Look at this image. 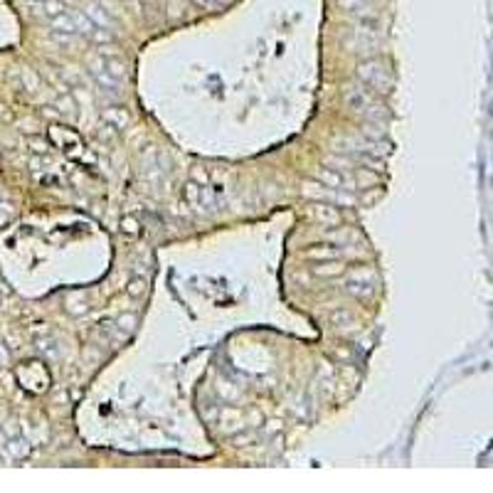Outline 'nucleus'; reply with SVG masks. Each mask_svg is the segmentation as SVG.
Returning <instances> with one entry per match:
<instances>
[{
  "label": "nucleus",
  "mask_w": 493,
  "mask_h": 493,
  "mask_svg": "<svg viewBox=\"0 0 493 493\" xmlns=\"http://www.w3.org/2000/svg\"><path fill=\"white\" fill-rule=\"evenodd\" d=\"M343 99H346V106L351 111H358V114L368 116L370 121H378V119H388V114L383 111V106L375 104V94L370 89L363 87H348L343 92Z\"/></svg>",
  "instance_id": "nucleus-1"
},
{
  "label": "nucleus",
  "mask_w": 493,
  "mask_h": 493,
  "mask_svg": "<svg viewBox=\"0 0 493 493\" xmlns=\"http://www.w3.org/2000/svg\"><path fill=\"white\" fill-rule=\"evenodd\" d=\"M92 74L96 77V82H99V87L109 89V92H119L123 82H126V69L114 57H99L92 67Z\"/></svg>",
  "instance_id": "nucleus-2"
},
{
  "label": "nucleus",
  "mask_w": 493,
  "mask_h": 493,
  "mask_svg": "<svg viewBox=\"0 0 493 493\" xmlns=\"http://www.w3.org/2000/svg\"><path fill=\"white\" fill-rule=\"evenodd\" d=\"M358 79L370 89V92H390L393 89V72L385 67L383 62L378 60H370V62H363L358 67Z\"/></svg>",
  "instance_id": "nucleus-3"
},
{
  "label": "nucleus",
  "mask_w": 493,
  "mask_h": 493,
  "mask_svg": "<svg viewBox=\"0 0 493 493\" xmlns=\"http://www.w3.org/2000/svg\"><path fill=\"white\" fill-rule=\"evenodd\" d=\"M316 180L328 187H338V190H353L358 183L353 175L343 173V168H321L318 175H316Z\"/></svg>",
  "instance_id": "nucleus-4"
},
{
  "label": "nucleus",
  "mask_w": 493,
  "mask_h": 493,
  "mask_svg": "<svg viewBox=\"0 0 493 493\" xmlns=\"http://www.w3.org/2000/svg\"><path fill=\"white\" fill-rule=\"evenodd\" d=\"M375 284H378V276L373 274L370 269H360L356 274H351L348 279V291L356 294V296H370L375 291Z\"/></svg>",
  "instance_id": "nucleus-5"
},
{
  "label": "nucleus",
  "mask_w": 493,
  "mask_h": 493,
  "mask_svg": "<svg viewBox=\"0 0 493 493\" xmlns=\"http://www.w3.org/2000/svg\"><path fill=\"white\" fill-rule=\"evenodd\" d=\"M185 200L190 202L192 207H207V210H212L215 207V200H212V195L207 192V187L197 185V183H187L185 185Z\"/></svg>",
  "instance_id": "nucleus-6"
},
{
  "label": "nucleus",
  "mask_w": 493,
  "mask_h": 493,
  "mask_svg": "<svg viewBox=\"0 0 493 493\" xmlns=\"http://www.w3.org/2000/svg\"><path fill=\"white\" fill-rule=\"evenodd\" d=\"M313 217L318 219V222H331V224H336V222H338V210H336L333 205H316Z\"/></svg>",
  "instance_id": "nucleus-7"
},
{
  "label": "nucleus",
  "mask_w": 493,
  "mask_h": 493,
  "mask_svg": "<svg viewBox=\"0 0 493 493\" xmlns=\"http://www.w3.org/2000/svg\"><path fill=\"white\" fill-rule=\"evenodd\" d=\"M306 254L311 256V259H333L336 261V256H341V249L336 244H321V249H308Z\"/></svg>",
  "instance_id": "nucleus-8"
}]
</instances>
